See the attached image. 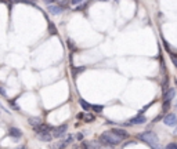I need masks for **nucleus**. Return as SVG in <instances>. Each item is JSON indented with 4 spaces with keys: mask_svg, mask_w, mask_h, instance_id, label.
<instances>
[{
    "mask_svg": "<svg viewBox=\"0 0 177 149\" xmlns=\"http://www.w3.org/2000/svg\"><path fill=\"white\" fill-rule=\"evenodd\" d=\"M122 140H123V138H121L119 135L112 133V131H105V133H102V135H100V140H98V141H100V144H102V145L112 148V146H115V145H119L122 142Z\"/></svg>",
    "mask_w": 177,
    "mask_h": 149,
    "instance_id": "obj_1",
    "label": "nucleus"
},
{
    "mask_svg": "<svg viewBox=\"0 0 177 149\" xmlns=\"http://www.w3.org/2000/svg\"><path fill=\"white\" fill-rule=\"evenodd\" d=\"M138 140H141V141L145 142V144H148L152 149H161L159 148V140H158L157 135L154 133H151V131H145V133L138 134Z\"/></svg>",
    "mask_w": 177,
    "mask_h": 149,
    "instance_id": "obj_2",
    "label": "nucleus"
},
{
    "mask_svg": "<svg viewBox=\"0 0 177 149\" xmlns=\"http://www.w3.org/2000/svg\"><path fill=\"white\" fill-rule=\"evenodd\" d=\"M67 130H68V124H62V126H60V127H56V129H53L51 134H53V137L61 138V137H64V135H65Z\"/></svg>",
    "mask_w": 177,
    "mask_h": 149,
    "instance_id": "obj_3",
    "label": "nucleus"
},
{
    "mask_svg": "<svg viewBox=\"0 0 177 149\" xmlns=\"http://www.w3.org/2000/svg\"><path fill=\"white\" fill-rule=\"evenodd\" d=\"M163 123L169 127H174L177 124V116L176 113H167L165 117H163Z\"/></svg>",
    "mask_w": 177,
    "mask_h": 149,
    "instance_id": "obj_4",
    "label": "nucleus"
},
{
    "mask_svg": "<svg viewBox=\"0 0 177 149\" xmlns=\"http://www.w3.org/2000/svg\"><path fill=\"white\" fill-rule=\"evenodd\" d=\"M47 11L50 12V14H53V15H60V14L64 12V8L61 7L60 4H48Z\"/></svg>",
    "mask_w": 177,
    "mask_h": 149,
    "instance_id": "obj_5",
    "label": "nucleus"
},
{
    "mask_svg": "<svg viewBox=\"0 0 177 149\" xmlns=\"http://www.w3.org/2000/svg\"><path fill=\"white\" fill-rule=\"evenodd\" d=\"M37 140H40V141H44V142H48L53 140V134L48 133V131H39L37 133Z\"/></svg>",
    "mask_w": 177,
    "mask_h": 149,
    "instance_id": "obj_6",
    "label": "nucleus"
},
{
    "mask_svg": "<svg viewBox=\"0 0 177 149\" xmlns=\"http://www.w3.org/2000/svg\"><path fill=\"white\" fill-rule=\"evenodd\" d=\"M8 135L12 138H15V140H20L22 137V131L20 129H17V127H10L8 129Z\"/></svg>",
    "mask_w": 177,
    "mask_h": 149,
    "instance_id": "obj_7",
    "label": "nucleus"
},
{
    "mask_svg": "<svg viewBox=\"0 0 177 149\" xmlns=\"http://www.w3.org/2000/svg\"><path fill=\"white\" fill-rule=\"evenodd\" d=\"M145 121H147L145 116H143V115H138V116H136V117H133V119H130L129 123H130V126H134V124H144Z\"/></svg>",
    "mask_w": 177,
    "mask_h": 149,
    "instance_id": "obj_8",
    "label": "nucleus"
},
{
    "mask_svg": "<svg viewBox=\"0 0 177 149\" xmlns=\"http://www.w3.org/2000/svg\"><path fill=\"white\" fill-rule=\"evenodd\" d=\"M69 142L67 141V140H60V141H57L56 144H51L50 145V148L51 149H65L67 146H68Z\"/></svg>",
    "mask_w": 177,
    "mask_h": 149,
    "instance_id": "obj_9",
    "label": "nucleus"
},
{
    "mask_svg": "<svg viewBox=\"0 0 177 149\" xmlns=\"http://www.w3.org/2000/svg\"><path fill=\"white\" fill-rule=\"evenodd\" d=\"M176 97V90L174 89H169L167 91H163V100L165 101H172L173 98Z\"/></svg>",
    "mask_w": 177,
    "mask_h": 149,
    "instance_id": "obj_10",
    "label": "nucleus"
},
{
    "mask_svg": "<svg viewBox=\"0 0 177 149\" xmlns=\"http://www.w3.org/2000/svg\"><path fill=\"white\" fill-rule=\"evenodd\" d=\"M111 131L115 133L116 135H119L121 138H123V140H125V138H129V133H127L126 130H123V129H112Z\"/></svg>",
    "mask_w": 177,
    "mask_h": 149,
    "instance_id": "obj_11",
    "label": "nucleus"
},
{
    "mask_svg": "<svg viewBox=\"0 0 177 149\" xmlns=\"http://www.w3.org/2000/svg\"><path fill=\"white\" fill-rule=\"evenodd\" d=\"M28 123L31 126L33 127V130H36L39 126L42 124V120L39 119V117H29V120H28Z\"/></svg>",
    "mask_w": 177,
    "mask_h": 149,
    "instance_id": "obj_12",
    "label": "nucleus"
},
{
    "mask_svg": "<svg viewBox=\"0 0 177 149\" xmlns=\"http://www.w3.org/2000/svg\"><path fill=\"white\" fill-rule=\"evenodd\" d=\"M79 105H80L82 108H83V110H86V112H88V110L91 109V105L88 104V102H86L83 98H79Z\"/></svg>",
    "mask_w": 177,
    "mask_h": 149,
    "instance_id": "obj_13",
    "label": "nucleus"
},
{
    "mask_svg": "<svg viewBox=\"0 0 177 149\" xmlns=\"http://www.w3.org/2000/svg\"><path fill=\"white\" fill-rule=\"evenodd\" d=\"M48 33L50 35H57V28L54 26V24H51V22H48Z\"/></svg>",
    "mask_w": 177,
    "mask_h": 149,
    "instance_id": "obj_14",
    "label": "nucleus"
},
{
    "mask_svg": "<svg viewBox=\"0 0 177 149\" xmlns=\"http://www.w3.org/2000/svg\"><path fill=\"white\" fill-rule=\"evenodd\" d=\"M91 109L96 113H101L102 112V109H104V106H102V105H91Z\"/></svg>",
    "mask_w": 177,
    "mask_h": 149,
    "instance_id": "obj_15",
    "label": "nucleus"
},
{
    "mask_svg": "<svg viewBox=\"0 0 177 149\" xmlns=\"http://www.w3.org/2000/svg\"><path fill=\"white\" fill-rule=\"evenodd\" d=\"M80 148L82 149H91V148H90V142H87V141H82Z\"/></svg>",
    "mask_w": 177,
    "mask_h": 149,
    "instance_id": "obj_16",
    "label": "nucleus"
},
{
    "mask_svg": "<svg viewBox=\"0 0 177 149\" xmlns=\"http://www.w3.org/2000/svg\"><path fill=\"white\" fill-rule=\"evenodd\" d=\"M85 71V66H79V68H75V71H73V76H76V73H80Z\"/></svg>",
    "mask_w": 177,
    "mask_h": 149,
    "instance_id": "obj_17",
    "label": "nucleus"
},
{
    "mask_svg": "<svg viewBox=\"0 0 177 149\" xmlns=\"http://www.w3.org/2000/svg\"><path fill=\"white\" fill-rule=\"evenodd\" d=\"M166 149H177V142H172L166 146Z\"/></svg>",
    "mask_w": 177,
    "mask_h": 149,
    "instance_id": "obj_18",
    "label": "nucleus"
},
{
    "mask_svg": "<svg viewBox=\"0 0 177 149\" xmlns=\"http://www.w3.org/2000/svg\"><path fill=\"white\" fill-rule=\"evenodd\" d=\"M60 6H61V7H62V8H65V7L68 8V7H69L68 0H62V1H61V4H60Z\"/></svg>",
    "mask_w": 177,
    "mask_h": 149,
    "instance_id": "obj_19",
    "label": "nucleus"
},
{
    "mask_svg": "<svg viewBox=\"0 0 177 149\" xmlns=\"http://www.w3.org/2000/svg\"><path fill=\"white\" fill-rule=\"evenodd\" d=\"M87 4H88V1H85V3L82 4V6H76V8H75V10H76V11H78V10H83V8H85Z\"/></svg>",
    "mask_w": 177,
    "mask_h": 149,
    "instance_id": "obj_20",
    "label": "nucleus"
},
{
    "mask_svg": "<svg viewBox=\"0 0 177 149\" xmlns=\"http://www.w3.org/2000/svg\"><path fill=\"white\" fill-rule=\"evenodd\" d=\"M75 138H76L78 141H83V134H82V133L75 134Z\"/></svg>",
    "mask_w": 177,
    "mask_h": 149,
    "instance_id": "obj_21",
    "label": "nucleus"
},
{
    "mask_svg": "<svg viewBox=\"0 0 177 149\" xmlns=\"http://www.w3.org/2000/svg\"><path fill=\"white\" fill-rule=\"evenodd\" d=\"M85 120H86V121H93V120H94V116H93V115H86V116H85Z\"/></svg>",
    "mask_w": 177,
    "mask_h": 149,
    "instance_id": "obj_22",
    "label": "nucleus"
},
{
    "mask_svg": "<svg viewBox=\"0 0 177 149\" xmlns=\"http://www.w3.org/2000/svg\"><path fill=\"white\" fill-rule=\"evenodd\" d=\"M163 44H165V49L167 50V51H169V52H172V50H170V46H169V43H167V41H166V40H163Z\"/></svg>",
    "mask_w": 177,
    "mask_h": 149,
    "instance_id": "obj_23",
    "label": "nucleus"
},
{
    "mask_svg": "<svg viewBox=\"0 0 177 149\" xmlns=\"http://www.w3.org/2000/svg\"><path fill=\"white\" fill-rule=\"evenodd\" d=\"M83 0H71V4H73V6H78L79 3H82Z\"/></svg>",
    "mask_w": 177,
    "mask_h": 149,
    "instance_id": "obj_24",
    "label": "nucleus"
},
{
    "mask_svg": "<svg viewBox=\"0 0 177 149\" xmlns=\"http://www.w3.org/2000/svg\"><path fill=\"white\" fill-rule=\"evenodd\" d=\"M8 104H10V106H12V108H14V109H18V106H17V105H15V102H14V101H11V100H10V102H8Z\"/></svg>",
    "mask_w": 177,
    "mask_h": 149,
    "instance_id": "obj_25",
    "label": "nucleus"
},
{
    "mask_svg": "<svg viewBox=\"0 0 177 149\" xmlns=\"http://www.w3.org/2000/svg\"><path fill=\"white\" fill-rule=\"evenodd\" d=\"M43 3H46V4H51V3H54L56 0H42Z\"/></svg>",
    "mask_w": 177,
    "mask_h": 149,
    "instance_id": "obj_26",
    "label": "nucleus"
},
{
    "mask_svg": "<svg viewBox=\"0 0 177 149\" xmlns=\"http://www.w3.org/2000/svg\"><path fill=\"white\" fill-rule=\"evenodd\" d=\"M0 95H1V97H6V91H4L1 87H0Z\"/></svg>",
    "mask_w": 177,
    "mask_h": 149,
    "instance_id": "obj_27",
    "label": "nucleus"
},
{
    "mask_svg": "<svg viewBox=\"0 0 177 149\" xmlns=\"http://www.w3.org/2000/svg\"><path fill=\"white\" fill-rule=\"evenodd\" d=\"M172 55V54H170ZM172 60H173V62H174V65L177 66V58H176V55H172Z\"/></svg>",
    "mask_w": 177,
    "mask_h": 149,
    "instance_id": "obj_28",
    "label": "nucleus"
},
{
    "mask_svg": "<svg viewBox=\"0 0 177 149\" xmlns=\"http://www.w3.org/2000/svg\"><path fill=\"white\" fill-rule=\"evenodd\" d=\"M75 149H76V148H75Z\"/></svg>",
    "mask_w": 177,
    "mask_h": 149,
    "instance_id": "obj_29",
    "label": "nucleus"
}]
</instances>
